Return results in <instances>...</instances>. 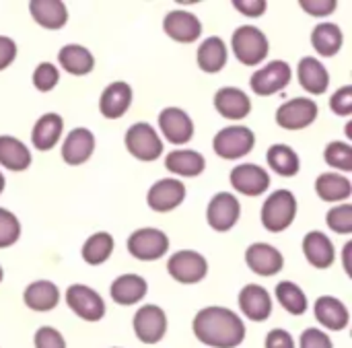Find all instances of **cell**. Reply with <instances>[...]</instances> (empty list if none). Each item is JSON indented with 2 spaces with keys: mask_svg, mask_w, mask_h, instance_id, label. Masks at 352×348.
<instances>
[{
  "mask_svg": "<svg viewBox=\"0 0 352 348\" xmlns=\"http://www.w3.org/2000/svg\"><path fill=\"white\" fill-rule=\"evenodd\" d=\"M194 336L210 348H237L245 340L243 320L229 307L210 305L196 314L192 322Z\"/></svg>",
  "mask_w": 352,
  "mask_h": 348,
  "instance_id": "1",
  "label": "cell"
},
{
  "mask_svg": "<svg viewBox=\"0 0 352 348\" xmlns=\"http://www.w3.org/2000/svg\"><path fill=\"white\" fill-rule=\"evenodd\" d=\"M231 47L235 58L243 66H256L262 64L270 54V41L266 33L254 25H241L231 37Z\"/></svg>",
  "mask_w": 352,
  "mask_h": 348,
  "instance_id": "2",
  "label": "cell"
},
{
  "mask_svg": "<svg viewBox=\"0 0 352 348\" xmlns=\"http://www.w3.org/2000/svg\"><path fill=\"white\" fill-rule=\"evenodd\" d=\"M297 217V198L291 190H276L272 192L260 213L262 225L270 233L287 231Z\"/></svg>",
  "mask_w": 352,
  "mask_h": 348,
  "instance_id": "3",
  "label": "cell"
},
{
  "mask_svg": "<svg viewBox=\"0 0 352 348\" xmlns=\"http://www.w3.org/2000/svg\"><path fill=\"white\" fill-rule=\"evenodd\" d=\"M256 146V134L248 126H227L219 130L212 138V151L225 159L235 161L248 157Z\"/></svg>",
  "mask_w": 352,
  "mask_h": 348,
  "instance_id": "4",
  "label": "cell"
},
{
  "mask_svg": "<svg viewBox=\"0 0 352 348\" xmlns=\"http://www.w3.org/2000/svg\"><path fill=\"white\" fill-rule=\"evenodd\" d=\"M126 149L128 153L144 163H151L163 155V140L157 130L148 122H136L126 132Z\"/></svg>",
  "mask_w": 352,
  "mask_h": 348,
  "instance_id": "5",
  "label": "cell"
},
{
  "mask_svg": "<svg viewBox=\"0 0 352 348\" xmlns=\"http://www.w3.org/2000/svg\"><path fill=\"white\" fill-rule=\"evenodd\" d=\"M128 254L140 262H155L161 260L169 252V237L165 231L155 227L136 229L128 237Z\"/></svg>",
  "mask_w": 352,
  "mask_h": 348,
  "instance_id": "6",
  "label": "cell"
},
{
  "mask_svg": "<svg viewBox=\"0 0 352 348\" xmlns=\"http://www.w3.org/2000/svg\"><path fill=\"white\" fill-rule=\"evenodd\" d=\"M167 272L182 285H198L208 274V262L200 252L179 250L167 260Z\"/></svg>",
  "mask_w": 352,
  "mask_h": 348,
  "instance_id": "7",
  "label": "cell"
},
{
  "mask_svg": "<svg viewBox=\"0 0 352 348\" xmlns=\"http://www.w3.org/2000/svg\"><path fill=\"white\" fill-rule=\"evenodd\" d=\"M66 305L85 322H101L105 318L103 297L87 285H70L66 289Z\"/></svg>",
  "mask_w": 352,
  "mask_h": 348,
  "instance_id": "8",
  "label": "cell"
},
{
  "mask_svg": "<svg viewBox=\"0 0 352 348\" xmlns=\"http://www.w3.org/2000/svg\"><path fill=\"white\" fill-rule=\"evenodd\" d=\"M320 107L311 97H293L276 109V124L285 130H303L318 120Z\"/></svg>",
  "mask_w": 352,
  "mask_h": 348,
  "instance_id": "9",
  "label": "cell"
},
{
  "mask_svg": "<svg viewBox=\"0 0 352 348\" xmlns=\"http://www.w3.org/2000/svg\"><path fill=\"white\" fill-rule=\"evenodd\" d=\"M291 78H293L291 66L285 60H272L254 72V76L250 78V87L258 97H270L283 91L285 87H289Z\"/></svg>",
  "mask_w": 352,
  "mask_h": 348,
  "instance_id": "10",
  "label": "cell"
},
{
  "mask_svg": "<svg viewBox=\"0 0 352 348\" xmlns=\"http://www.w3.org/2000/svg\"><path fill=\"white\" fill-rule=\"evenodd\" d=\"M241 217V204L231 192H219L210 198L206 208V221L217 233L231 231Z\"/></svg>",
  "mask_w": 352,
  "mask_h": 348,
  "instance_id": "11",
  "label": "cell"
},
{
  "mask_svg": "<svg viewBox=\"0 0 352 348\" xmlns=\"http://www.w3.org/2000/svg\"><path fill=\"white\" fill-rule=\"evenodd\" d=\"M134 334L142 345H157L167 334V314L159 305H144L134 314Z\"/></svg>",
  "mask_w": 352,
  "mask_h": 348,
  "instance_id": "12",
  "label": "cell"
},
{
  "mask_svg": "<svg viewBox=\"0 0 352 348\" xmlns=\"http://www.w3.org/2000/svg\"><path fill=\"white\" fill-rule=\"evenodd\" d=\"M186 186L182 180H175V177H165V180H159L155 182L151 188H148V194H146V204L151 210L155 213H171L175 210L177 206L184 204L186 200Z\"/></svg>",
  "mask_w": 352,
  "mask_h": 348,
  "instance_id": "13",
  "label": "cell"
},
{
  "mask_svg": "<svg viewBox=\"0 0 352 348\" xmlns=\"http://www.w3.org/2000/svg\"><path fill=\"white\" fill-rule=\"evenodd\" d=\"M231 186L243 196H262L270 188V173L256 163H241L231 169Z\"/></svg>",
  "mask_w": 352,
  "mask_h": 348,
  "instance_id": "14",
  "label": "cell"
},
{
  "mask_svg": "<svg viewBox=\"0 0 352 348\" xmlns=\"http://www.w3.org/2000/svg\"><path fill=\"white\" fill-rule=\"evenodd\" d=\"M163 31L177 43H194L202 35V21L190 10H171L163 19Z\"/></svg>",
  "mask_w": 352,
  "mask_h": 348,
  "instance_id": "15",
  "label": "cell"
},
{
  "mask_svg": "<svg viewBox=\"0 0 352 348\" xmlns=\"http://www.w3.org/2000/svg\"><path fill=\"white\" fill-rule=\"evenodd\" d=\"M159 128L165 140L177 146L190 142L194 136V122L182 107H165L159 113Z\"/></svg>",
  "mask_w": 352,
  "mask_h": 348,
  "instance_id": "16",
  "label": "cell"
},
{
  "mask_svg": "<svg viewBox=\"0 0 352 348\" xmlns=\"http://www.w3.org/2000/svg\"><path fill=\"white\" fill-rule=\"evenodd\" d=\"M245 264L258 276H274L285 268V258L270 243H252L245 250Z\"/></svg>",
  "mask_w": 352,
  "mask_h": 348,
  "instance_id": "17",
  "label": "cell"
},
{
  "mask_svg": "<svg viewBox=\"0 0 352 348\" xmlns=\"http://www.w3.org/2000/svg\"><path fill=\"white\" fill-rule=\"evenodd\" d=\"M132 87L124 80H116L111 85H107L99 97V111L103 118L107 120H120L122 116H126V111L132 105Z\"/></svg>",
  "mask_w": 352,
  "mask_h": 348,
  "instance_id": "18",
  "label": "cell"
},
{
  "mask_svg": "<svg viewBox=\"0 0 352 348\" xmlns=\"http://www.w3.org/2000/svg\"><path fill=\"white\" fill-rule=\"evenodd\" d=\"M239 309L252 322H266L272 316V297L262 285H245L239 293Z\"/></svg>",
  "mask_w": 352,
  "mask_h": 348,
  "instance_id": "19",
  "label": "cell"
},
{
  "mask_svg": "<svg viewBox=\"0 0 352 348\" xmlns=\"http://www.w3.org/2000/svg\"><path fill=\"white\" fill-rule=\"evenodd\" d=\"M214 109L225 118L239 122L250 116L252 111V99L248 93H243L237 87H223L214 93Z\"/></svg>",
  "mask_w": 352,
  "mask_h": 348,
  "instance_id": "20",
  "label": "cell"
},
{
  "mask_svg": "<svg viewBox=\"0 0 352 348\" xmlns=\"http://www.w3.org/2000/svg\"><path fill=\"white\" fill-rule=\"evenodd\" d=\"M95 151V134L89 128H74L62 142V159L66 165L78 167L91 159Z\"/></svg>",
  "mask_w": 352,
  "mask_h": 348,
  "instance_id": "21",
  "label": "cell"
},
{
  "mask_svg": "<svg viewBox=\"0 0 352 348\" xmlns=\"http://www.w3.org/2000/svg\"><path fill=\"white\" fill-rule=\"evenodd\" d=\"M303 254L314 268L326 270L336 260V248L332 239L322 231H309L303 237Z\"/></svg>",
  "mask_w": 352,
  "mask_h": 348,
  "instance_id": "22",
  "label": "cell"
},
{
  "mask_svg": "<svg viewBox=\"0 0 352 348\" xmlns=\"http://www.w3.org/2000/svg\"><path fill=\"white\" fill-rule=\"evenodd\" d=\"M297 76H299V85L311 95H324L330 87L328 68L314 56H305L299 60Z\"/></svg>",
  "mask_w": 352,
  "mask_h": 348,
  "instance_id": "23",
  "label": "cell"
},
{
  "mask_svg": "<svg viewBox=\"0 0 352 348\" xmlns=\"http://www.w3.org/2000/svg\"><path fill=\"white\" fill-rule=\"evenodd\" d=\"M148 293V285L142 276L138 274H122L118 276L111 287H109V295L111 299L118 303V305H124V307H130V305H136L140 303Z\"/></svg>",
  "mask_w": 352,
  "mask_h": 348,
  "instance_id": "24",
  "label": "cell"
},
{
  "mask_svg": "<svg viewBox=\"0 0 352 348\" xmlns=\"http://www.w3.org/2000/svg\"><path fill=\"white\" fill-rule=\"evenodd\" d=\"M316 320L326 328V330H332V332H340L349 326L351 322V314L346 309V305L332 297V295H324L316 301Z\"/></svg>",
  "mask_w": 352,
  "mask_h": 348,
  "instance_id": "25",
  "label": "cell"
},
{
  "mask_svg": "<svg viewBox=\"0 0 352 348\" xmlns=\"http://www.w3.org/2000/svg\"><path fill=\"white\" fill-rule=\"evenodd\" d=\"M64 132V120L60 113H43L33 130H31V142L37 151L45 153V151H52L56 146V142H60V136Z\"/></svg>",
  "mask_w": 352,
  "mask_h": 348,
  "instance_id": "26",
  "label": "cell"
},
{
  "mask_svg": "<svg viewBox=\"0 0 352 348\" xmlns=\"http://www.w3.org/2000/svg\"><path fill=\"white\" fill-rule=\"evenodd\" d=\"M29 12H31L33 21L43 29L58 31L68 23L66 4L60 2V0H31L29 2Z\"/></svg>",
  "mask_w": 352,
  "mask_h": 348,
  "instance_id": "27",
  "label": "cell"
},
{
  "mask_svg": "<svg viewBox=\"0 0 352 348\" xmlns=\"http://www.w3.org/2000/svg\"><path fill=\"white\" fill-rule=\"evenodd\" d=\"M227 58H229V52H227V45L221 37L212 35V37H206L200 45H198V52H196V60H198V68L206 74H217L225 68L227 64Z\"/></svg>",
  "mask_w": 352,
  "mask_h": 348,
  "instance_id": "28",
  "label": "cell"
},
{
  "mask_svg": "<svg viewBox=\"0 0 352 348\" xmlns=\"http://www.w3.org/2000/svg\"><path fill=\"white\" fill-rule=\"evenodd\" d=\"M165 167H167V171H171L173 175L198 177V175L206 169V159H204V155H200L198 151H192V149H177V151H171V153L167 155Z\"/></svg>",
  "mask_w": 352,
  "mask_h": 348,
  "instance_id": "29",
  "label": "cell"
},
{
  "mask_svg": "<svg viewBox=\"0 0 352 348\" xmlns=\"http://www.w3.org/2000/svg\"><path fill=\"white\" fill-rule=\"evenodd\" d=\"M58 62L72 76H85V74L93 72V68H95L93 54L89 52V47L78 45V43H66L58 52Z\"/></svg>",
  "mask_w": 352,
  "mask_h": 348,
  "instance_id": "30",
  "label": "cell"
},
{
  "mask_svg": "<svg viewBox=\"0 0 352 348\" xmlns=\"http://www.w3.org/2000/svg\"><path fill=\"white\" fill-rule=\"evenodd\" d=\"M23 301L31 312H52L60 301V291L52 281H35L25 289Z\"/></svg>",
  "mask_w": 352,
  "mask_h": 348,
  "instance_id": "31",
  "label": "cell"
},
{
  "mask_svg": "<svg viewBox=\"0 0 352 348\" xmlns=\"http://www.w3.org/2000/svg\"><path fill=\"white\" fill-rule=\"evenodd\" d=\"M344 33L336 23H320L311 31V45L322 58H332L342 50Z\"/></svg>",
  "mask_w": 352,
  "mask_h": 348,
  "instance_id": "32",
  "label": "cell"
},
{
  "mask_svg": "<svg viewBox=\"0 0 352 348\" xmlns=\"http://www.w3.org/2000/svg\"><path fill=\"white\" fill-rule=\"evenodd\" d=\"M0 165L8 171H25L31 165L29 149L14 136H0Z\"/></svg>",
  "mask_w": 352,
  "mask_h": 348,
  "instance_id": "33",
  "label": "cell"
},
{
  "mask_svg": "<svg viewBox=\"0 0 352 348\" xmlns=\"http://www.w3.org/2000/svg\"><path fill=\"white\" fill-rule=\"evenodd\" d=\"M316 194L324 202H342L352 194V184L346 175L338 173H322L316 180Z\"/></svg>",
  "mask_w": 352,
  "mask_h": 348,
  "instance_id": "34",
  "label": "cell"
},
{
  "mask_svg": "<svg viewBox=\"0 0 352 348\" xmlns=\"http://www.w3.org/2000/svg\"><path fill=\"white\" fill-rule=\"evenodd\" d=\"M266 161H268L270 169L283 177H295L301 169L299 155L289 144H272L266 153Z\"/></svg>",
  "mask_w": 352,
  "mask_h": 348,
  "instance_id": "35",
  "label": "cell"
},
{
  "mask_svg": "<svg viewBox=\"0 0 352 348\" xmlns=\"http://www.w3.org/2000/svg\"><path fill=\"white\" fill-rule=\"evenodd\" d=\"M113 237L111 233L107 231H97L93 233L85 243H82V250H80V256L82 260L89 264V266H101L105 264L111 254H113Z\"/></svg>",
  "mask_w": 352,
  "mask_h": 348,
  "instance_id": "36",
  "label": "cell"
},
{
  "mask_svg": "<svg viewBox=\"0 0 352 348\" xmlns=\"http://www.w3.org/2000/svg\"><path fill=\"white\" fill-rule=\"evenodd\" d=\"M276 299L291 316H303L307 312V295L293 281H283L276 285Z\"/></svg>",
  "mask_w": 352,
  "mask_h": 348,
  "instance_id": "37",
  "label": "cell"
},
{
  "mask_svg": "<svg viewBox=\"0 0 352 348\" xmlns=\"http://www.w3.org/2000/svg\"><path fill=\"white\" fill-rule=\"evenodd\" d=\"M324 159L336 171H344V173L352 171V146L349 142L332 140L324 151Z\"/></svg>",
  "mask_w": 352,
  "mask_h": 348,
  "instance_id": "38",
  "label": "cell"
},
{
  "mask_svg": "<svg viewBox=\"0 0 352 348\" xmlns=\"http://www.w3.org/2000/svg\"><path fill=\"white\" fill-rule=\"evenodd\" d=\"M21 237V223L14 213L0 206V250L10 248Z\"/></svg>",
  "mask_w": 352,
  "mask_h": 348,
  "instance_id": "39",
  "label": "cell"
},
{
  "mask_svg": "<svg viewBox=\"0 0 352 348\" xmlns=\"http://www.w3.org/2000/svg\"><path fill=\"white\" fill-rule=\"evenodd\" d=\"M31 78H33V87L39 93H50L60 83V70L52 62H41V64L35 66Z\"/></svg>",
  "mask_w": 352,
  "mask_h": 348,
  "instance_id": "40",
  "label": "cell"
},
{
  "mask_svg": "<svg viewBox=\"0 0 352 348\" xmlns=\"http://www.w3.org/2000/svg\"><path fill=\"white\" fill-rule=\"evenodd\" d=\"M328 227L338 235H351L352 233V204H340L328 210L326 215Z\"/></svg>",
  "mask_w": 352,
  "mask_h": 348,
  "instance_id": "41",
  "label": "cell"
},
{
  "mask_svg": "<svg viewBox=\"0 0 352 348\" xmlns=\"http://www.w3.org/2000/svg\"><path fill=\"white\" fill-rule=\"evenodd\" d=\"M33 342H35V348H66L64 336L56 328H50V326L39 328L33 336Z\"/></svg>",
  "mask_w": 352,
  "mask_h": 348,
  "instance_id": "42",
  "label": "cell"
},
{
  "mask_svg": "<svg viewBox=\"0 0 352 348\" xmlns=\"http://www.w3.org/2000/svg\"><path fill=\"white\" fill-rule=\"evenodd\" d=\"M330 109L336 116H351L352 113V85L340 87L332 97H330Z\"/></svg>",
  "mask_w": 352,
  "mask_h": 348,
  "instance_id": "43",
  "label": "cell"
},
{
  "mask_svg": "<svg viewBox=\"0 0 352 348\" xmlns=\"http://www.w3.org/2000/svg\"><path fill=\"white\" fill-rule=\"evenodd\" d=\"M299 348H334V345L320 328H307L299 338Z\"/></svg>",
  "mask_w": 352,
  "mask_h": 348,
  "instance_id": "44",
  "label": "cell"
},
{
  "mask_svg": "<svg viewBox=\"0 0 352 348\" xmlns=\"http://www.w3.org/2000/svg\"><path fill=\"white\" fill-rule=\"evenodd\" d=\"M299 6L311 17H328L338 8L336 0H301Z\"/></svg>",
  "mask_w": 352,
  "mask_h": 348,
  "instance_id": "45",
  "label": "cell"
},
{
  "mask_svg": "<svg viewBox=\"0 0 352 348\" xmlns=\"http://www.w3.org/2000/svg\"><path fill=\"white\" fill-rule=\"evenodd\" d=\"M264 348H297V347H295L293 336H291L287 330L276 328V330H270V332L266 334Z\"/></svg>",
  "mask_w": 352,
  "mask_h": 348,
  "instance_id": "46",
  "label": "cell"
},
{
  "mask_svg": "<svg viewBox=\"0 0 352 348\" xmlns=\"http://www.w3.org/2000/svg\"><path fill=\"white\" fill-rule=\"evenodd\" d=\"M233 6H235L241 14L252 17V19L262 17V14L266 12V8H268V4H266L264 0H235Z\"/></svg>",
  "mask_w": 352,
  "mask_h": 348,
  "instance_id": "47",
  "label": "cell"
},
{
  "mask_svg": "<svg viewBox=\"0 0 352 348\" xmlns=\"http://www.w3.org/2000/svg\"><path fill=\"white\" fill-rule=\"evenodd\" d=\"M16 58V43L6 37V35H0V70L8 68Z\"/></svg>",
  "mask_w": 352,
  "mask_h": 348,
  "instance_id": "48",
  "label": "cell"
},
{
  "mask_svg": "<svg viewBox=\"0 0 352 348\" xmlns=\"http://www.w3.org/2000/svg\"><path fill=\"white\" fill-rule=\"evenodd\" d=\"M351 252H352V243H346V248H344V270H346V274L352 276V270H351Z\"/></svg>",
  "mask_w": 352,
  "mask_h": 348,
  "instance_id": "49",
  "label": "cell"
},
{
  "mask_svg": "<svg viewBox=\"0 0 352 348\" xmlns=\"http://www.w3.org/2000/svg\"><path fill=\"white\" fill-rule=\"evenodd\" d=\"M4 186H6V177L2 175V171H0V194L4 192Z\"/></svg>",
  "mask_w": 352,
  "mask_h": 348,
  "instance_id": "50",
  "label": "cell"
},
{
  "mask_svg": "<svg viewBox=\"0 0 352 348\" xmlns=\"http://www.w3.org/2000/svg\"><path fill=\"white\" fill-rule=\"evenodd\" d=\"M2 279H4V270H2V266H0V283H2Z\"/></svg>",
  "mask_w": 352,
  "mask_h": 348,
  "instance_id": "51",
  "label": "cell"
},
{
  "mask_svg": "<svg viewBox=\"0 0 352 348\" xmlns=\"http://www.w3.org/2000/svg\"><path fill=\"white\" fill-rule=\"evenodd\" d=\"M113 348H120V347H113Z\"/></svg>",
  "mask_w": 352,
  "mask_h": 348,
  "instance_id": "52",
  "label": "cell"
}]
</instances>
